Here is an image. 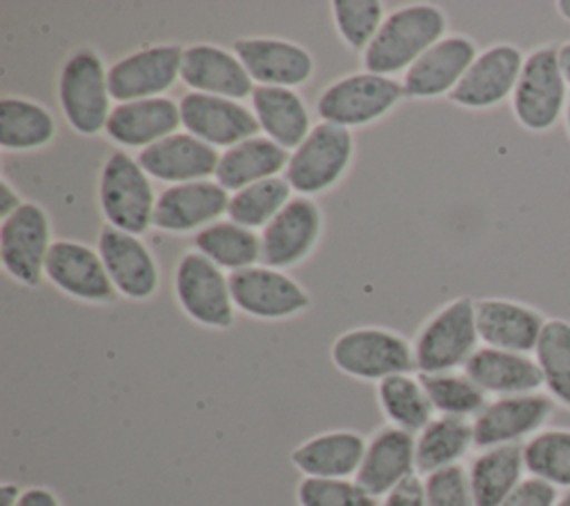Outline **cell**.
I'll list each match as a JSON object with an SVG mask.
<instances>
[{
	"mask_svg": "<svg viewBox=\"0 0 570 506\" xmlns=\"http://www.w3.org/2000/svg\"><path fill=\"white\" fill-rule=\"evenodd\" d=\"M289 160V152L267 136H252L220 152L214 178L227 189L238 192L247 185L281 176Z\"/></svg>",
	"mask_w": 570,
	"mask_h": 506,
	"instance_id": "obj_30",
	"label": "cell"
},
{
	"mask_svg": "<svg viewBox=\"0 0 570 506\" xmlns=\"http://www.w3.org/2000/svg\"><path fill=\"white\" fill-rule=\"evenodd\" d=\"M332 363L347 377L383 381L416 370L412 343L394 330L363 325L338 334L330 348Z\"/></svg>",
	"mask_w": 570,
	"mask_h": 506,
	"instance_id": "obj_6",
	"label": "cell"
},
{
	"mask_svg": "<svg viewBox=\"0 0 570 506\" xmlns=\"http://www.w3.org/2000/svg\"><path fill=\"white\" fill-rule=\"evenodd\" d=\"M376 399L390 426L405 432H421L434 419V408L425 395V388L412 372L392 374L379 381Z\"/></svg>",
	"mask_w": 570,
	"mask_h": 506,
	"instance_id": "obj_35",
	"label": "cell"
},
{
	"mask_svg": "<svg viewBox=\"0 0 570 506\" xmlns=\"http://www.w3.org/2000/svg\"><path fill=\"white\" fill-rule=\"evenodd\" d=\"M332 18L341 40L354 51H365L383 25L385 11L379 0H334Z\"/></svg>",
	"mask_w": 570,
	"mask_h": 506,
	"instance_id": "obj_40",
	"label": "cell"
},
{
	"mask_svg": "<svg viewBox=\"0 0 570 506\" xmlns=\"http://www.w3.org/2000/svg\"><path fill=\"white\" fill-rule=\"evenodd\" d=\"M479 339L488 348L523 352L537 348L546 319L539 310L510 299H481L474 303Z\"/></svg>",
	"mask_w": 570,
	"mask_h": 506,
	"instance_id": "obj_26",
	"label": "cell"
},
{
	"mask_svg": "<svg viewBox=\"0 0 570 506\" xmlns=\"http://www.w3.org/2000/svg\"><path fill=\"white\" fill-rule=\"evenodd\" d=\"M566 87L557 47L546 45L528 53L512 94L517 120L530 132L550 129L568 107Z\"/></svg>",
	"mask_w": 570,
	"mask_h": 506,
	"instance_id": "obj_9",
	"label": "cell"
},
{
	"mask_svg": "<svg viewBox=\"0 0 570 506\" xmlns=\"http://www.w3.org/2000/svg\"><path fill=\"white\" fill-rule=\"evenodd\" d=\"M178 107L185 132L214 149H229L245 138L258 136L261 132L252 107L243 105L240 100L187 91L178 100Z\"/></svg>",
	"mask_w": 570,
	"mask_h": 506,
	"instance_id": "obj_13",
	"label": "cell"
},
{
	"mask_svg": "<svg viewBox=\"0 0 570 506\" xmlns=\"http://www.w3.org/2000/svg\"><path fill=\"white\" fill-rule=\"evenodd\" d=\"M476 56V45L468 36L441 38L403 74V94L416 100L450 96Z\"/></svg>",
	"mask_w": 570,
	"mask_h": 506,
	"instance_id": "obj_21",
	"label": "cell"
},
{
	"mask_svg": "<svg viewBox=\"0 0 570 506\" xmlns=\"http://www.w3.org/2000/svg\"><path fill=\"white\" fill-rule=\"evenodd\" d=\"M174 296L180 310L198 325L227 330L234 325L229 276L200 252H185L174 270Z\"/></svg>",
	"mask_w": 570,
	"mask_h": 506,
	"instance_id": "obj_7",
	"label": "cell"
},
{
	"mask_svg": "<svg viewBox=\"0 0 570 506\" xmlns=\"http://www.w3.org/2000/svg\"><path fill=\"white\" fill-rule=\"evenodd\" d=\"M566 125H568V132H570V100H568V107H566Z\"/></svg>",
	"mask_w": 570,
	"mask_h": 506,
	"instance_id": "obj_51",
	"label": "cell"
},
{
	"mask_svg": "<svg viewBox=\"0 0 570 506\" xmlns=\"http://www.w3.org/2000/svg\"><path fill=\"white\" fill-rule=\"evenodd\" d=\"M559 502V490L546 479L525 477L505 497L501 506H554Z\"/></svg>",
	"mask_w": 570,
	"mask_h": 506,
	"instance_id": "obj_43",
	"label": "cell"
},
{
	"mask_svg": "<svg viewBox=\"0 0 570 506\" xmlns=\"http://www.w3.org/2000/svg\"><path fill=\"white\" fill-rule=\"evenodd\" d=\"M136 158L149 178L180 185L212 178L216 174L220 154L200 138L187 132H176L142 149Z\"/></svg>",
	"mask_w": 570,
	"mask_h": 506,
	"instance_id": "obj_23",
	"label": "cell"
},
{
	"mask_svg": "<svg viewBox=\"0 0 570 506\" xmlns=\"http://www.w3.org/2000/svg\"><path fill=\"white\" fill-rule=\"evenodd\" d=\"M472 446L474 432L468 419L439 415L414 437L416 473L428 477L436 470L456 466Z\"/></svg>",
	"mask_w": 570,
	"mask_h": 506,
	"instance_id": "obj_32",
	"label": "cell"
},
{
	"mask_svg": "<svg viewBox=\"0 0 570 506\" xmlns=\"http://www.w3.org/2000/svg\"><path fill=\"white\" fill-rule=\"evenodd\" d=\"M523 470L525 464L521 444L481 450L468 468L474 506H501L523 479Z\"/></svg>",
	"mask_w": 570,
	"mask_h": 506,
	"instance_id": "obj_31",
	"label": "cell"
},
{
	"mask_svg": "<svg viewBox=\"0 0 570 506\" xmlns=\"http://www.w3.org/2000/svg\"><path fill=\"white\" fill-rule=\"evenodd\" d=\"M236 310L263 321L289 319L309 308V292L287 272L269 265H252L229 274Z\"/></svg>",
	"mask_w": 570,
	"mask_h": 506,
	"instance_id": "obj_11",
	"label": "cell"
},
{
	"mask_svg": "<svg viewBox=\"0 0 570 506\" xmlns=\"http://www.w3.org/2000/svg\"><path fill=\"white\" fill-rule=\"evenodd\" d=\"M557 53H559V67H561L563 80H566V85L570 87V42L561 45V47L557 49Z\"/></svg>",
	"mask_w": 570,
	"mask_h": 506,
	"instance_id": "obj_48",
	"label": "cell"
},
{
	"mask_svg": "<svg viewBox=\"0 0 570 506\" xmlns=\"http://www.w3.org/2000/svg\"><path fill=\"white\" fill-rule=\"evenodd\" d=\"M56 136L53 114L38 100L4 96L0 100V145L9 152H33Z\"/></svg>",
	"mask_w": 570,
	"mask_h": 506,
	"instance_id": "obj_33",
	"label": "cell"
},
{
	"mask_svg": "<svg viewBox=\"0 0 570 506\" xmlns=\"http://www.w3.org/2000/svg\"><path fill=\"white\" fill-rule=\"evenodd\" d=\"M428 506H474L468 470L456 464L425 477Z\"/></svg>",
	"mask_w": 570,
	"mask_h": 506,
	"instance_id": "obj_42",
	"label": "cell"
},
{
	"mask_svg": "<svg viewBox=\"0 0 570 506\" xmlns=\"http://www.w3.org/2000/svg\"><path fill=\"white\" fill-rule=\"evenodd\" d=\"M403 96V85L399 80L361 71L327 85L318 96L316 111L321 120L352 129L383 118Z\"/></svg>",
	"mask_w": 570,
	"mask_h": 506,
	"instance_id": "obj_8",
	"label": "cell"
},
{
	"mask_svg": "<svg viewBox=\"0 0 570 506\" xmlns=\"http://www.w3.org/2000/svg\"><path fill=\"white\" fill-rule=\"evenodd\" d=\"M109 69L94 47L71 51L58 74V103L69 127L80 136L105 132L111 114Z\"/></svg>",
	"mask_w": 570,
	"mask_h": 506,
	"instance_id": "obj_2",
	"label": "cell"
},
{
	"mask_svg": "<svg viewBox=\"0 0 570 506\" xmlns=\"http://www.w3.org/2000/svg\"><path fill=\"white\" fill-rule=\"evenodd\" d=\"M354 156L352 129L334 123H316L305 140L289 152L283 172L292 192L298 196H314L332 189L347 172Z\"/></svg>",
	"mask_w": 570,
	"mask_h": 506,
	"instance_id": "obj_5",
	"label": "cell"
},
{
	"mask_svg": "<svg viewBox=\"0 0 570 506\" xmlns=\"http://www.w3.org/2000/svg\"><path fill=\"white\" fill-rule=\"evenodd\" d=\"M543 386L566 408H570V321H546L534 348Z\"/></svg>",
	"mask_w": 570,
	"mask_h": 506,
	"instance_id": "obj_36",
	"label": "cell"
},
{
	"mask_svg": "<svg viewBox=\"0 0 570 506\" xmlns=\"http://www.w3.org/2000/svg\"><path fill=\"white\" fill-rule=\"evenodd\" d=\"M107 274L118 294L131 301L151 299L160 283V270L151 250L140 236L102 225L98 247Z\"/></svg>",
	"mask_w": 570,
	"mask_h": 506,
	"instance_id": "obj_17",
	"label": "cell"
},
{
	"mask_svg": "<svg viewBox=\"0 0 570 506\" xmlns=\"http://www.w3.org/2000/svg\"><path fill=\"white\" fill-rule=\"evenodd\" d=\"M445 13L434 4H407L385 16L379 33L363 51V67L370 74H405L430 47L445 38Z\"/></svg>",
	"mask_w": 570,
	"mask_h": 506,
	"instance_id": "obj_1",
	"label": "cell"
},
{
	"mask_svg": "<svg viewBox=\"0 0 570 506\" xmlns=\"http://www.w3.org/2000/svg\"><path fill=\"white\" fill-rule=\"evenodd\" d=\"M22 488H18L16 484H2L0 486V506H16L20 499Z\"/></svg>",
	"mask_w": 570,
	"mask_h": 506,
	"instance_id": "obj_47",
	"label": "cell"
},
{
	"mask_svg": "<svg viewBox=\"0 0 570 506\" xmlns=\"http://www.w3.org/2000/svg\"><path fill=\"white\" fill-rule=\"evenodd\" d=\"M414 473H416L414 435L387 424L367 439V446L354 479L372 497L379 499Z\"/></svg>",
	"mask_w": 570,
	"mask_h": 506,
	"instance_id": "obj_24",
	"label": "cell"
},
{
	"mask_svg": "<svg viewBox=\"0 0 570 506\" xmlns=\"http://www.w3.org/2000/svg\"><path fill=\"white\" fill-rule=\"evenodd\" d=\"M367 439L356 430H327L298 444L289 459L305 477H352L356 475Z\"/></svg>",
	"mask_w": 570,
	"mask_h": 506,
	"instance_id": "obj_28",
	"label": "cell"
},
{
	"mask_svg": "<svg viewBox=\"0 0 570 506\" xmlns=\"http://www.w3.org/2000/svg\"><path fill=\"white\" fill-rule=\"evenodd\" d=\"M194 250L209 259L220 270L232 274L245 267L256 265L263 259L261 234L234 221H216L194 236Z\"/></svg>",
	"mask_w": 570,
	"mask_h": 506,
	"instance_id": "obj_34",
	"label": "cell"
},
{
	"mask_svg": "<svg viewBox=\"0 0 570 506\" xmlns=\"http://www.w3.org/2000/svg\"><path fill=\"white\" fill-rule=\"evenodd\" d=\"M180 107L176 100L145 98L118 103L107 120L105 134L122 149H147L158 140L171 136L180 127Z\"/></svg>",
	"mask_w": 570,
	"mask_h": 506,
	"instance_id": "obj_25",
	"label": "cell"
},
{
	"mask_svg": "<svg viewBox=\"0 0 570 506\" xmlns=\"http://www.w3.org/2000/svg\"><path fill=\"white\" fill-rule=\"evenodd\" d=\"M183 47L174 42L140 47L109 67V91L118 103L160 98L178 78Z\"/></svg>",
	"mask_w": 570,
	"mask_h": 506,
	"instance_id": "obj_12",
	"label": "cell"
},
{
	"mask_svg": "<svg viewBox=\"0 0 570 506\" xmlns=\"http://www.w3.org/2000/svg\"><path fill=\"white\" fill-rule=\"evenodd\" d=\"M45 279L67 296L87 303H109L118 294L100 252L82 241H53L45 263Z\"/></svg>",
	"mask_w": 570,
	"mask_h": 506,
	"instance_id": "obj_15",
	"label": "cell"
},
{
	"mask_svg": "<svg viewBox=\"0 0 570 506\" xmlns=\"http://www.w3.org/2000/svg\"><path fill=\"white\" fill-rule=\"evenodd\" d=\"M557 9H559L561 18L570 20V0H561V2H557Z\"/></svg>",
	"mask_w": 570,
	"mask_h": 506,
	"instance_id": "obj_49",
	"label": "cell"
},
{
	"mask_svg": "<svg viewBox=\"0 0 570 506\" xmlns=\"http://www.w3.org/2000/svg\"><path fill=\"white\" fill-rule=\"evenodd\" d=\"M292 198V187L285 176H274L254 185H247L229 194L227 216L229 221L249 230H263Z\"/></svg>",
	"mask_w": 570,
	"mask_h": 506,
	"instance_id": "obj_37",
	"label": "cell"
},
{
	"mask_svg": "<svg viewBox=\"0 0 570 506\" xmlns=\"http://www.w3.org/2000/svg\"><path fill=\"white\" fill-rule=\"evenodd\" d=\"M180 80L196 94L232 100L249 98L256 87L234 51L209 42L185 47Z\"/></svg>",
	"mask_w": 570,
	"mask_h": 506,
	"instance_id": "obj_22",
	"label": "cell"
},
{
	"mask_svg": "<svg viewBox=\"0 0 570 506\" xmlns=\"http://www.w3.org/2000/svg\"><path fill=\"white\" fill-rule=\"evenodd\" d=\"M298 506H379L356 479L303 477L296 486Z\"/></svg>",
	"mask_w": 570,
	"mask_h": 506,
	"instance_id": "obj_41",
	"label": "cell"
},
{
	"mask_svg": "<svg viewBox=\"0 0 570 506\" xmlns=\"http://www.w3.org/2000/svg\"><path fill=\"white\" fill-rule=\"evenodd\" d=\"M22 203H24V201L20 198L18 189H16L7 178H2V181H0V218L11 216Z\"/></svg>",
	"mask_w": 570,
	"mask_h": 506,
	"instance_id": "obj_46",
	"label": "cell"
},
{
	"mask_svg": "<svg viewBox=\"0 0 570 506\" xmlns=\"http://www.w3.org/2000/svg\"><path fill=\"white\" fill-rule=\"evenodd\" d=\"M552 399L539 392L499 397L483 406V410L472 421L474 446L494 448L505 444H519L537 430L552 415Z\"/></svg>",
	"mask_w": 570,
	"mask_h": 506,
	"instance_id": "obj_19",
	"label": "cell"
},
{
	"mask_svg": "<svg viewBox=\"0 0 570 506\" xmlns=\"http://www.w3.org/2000/svg\"><path fill=\"white\" fill-rule=\"evenodd\" d=\"M321 230V207L309 196H292L261 232V261L276 270L301 263L316 247Z\"/></svg>",
	"mask_w": 570,
	"mask_h": 506,
	"instance_id": "obj_14",
	"label": "cell"
},
{
	"mask_svg": "<svg viewBox=\"0 0 570 506\" xmlns=\"http://www.w3.org/2000/svg\"><path fill=\"white\" fill-rule=\"evenodd\" d=\"M51 221L42 205L24 201L0 225V261L4 272L27 288L45 279V263L51 252Z\"/></svg>",
	"mask_w": 570,
	"mask_h": 506,
	"instance_id": "obj_10",
	"label": "cell"
},
{
	"mask_svg": "<svg viewBox=\"0 0 570 506\" xmlns=\"http://www.w3.org/2000/svg\"><path fill=\"white\" fill-rule=\"evenodd\" d=\"M419 379L434 412H441L445 417H476L488 403L485 392L465 372H434L419 374Z\"/></svg>",
	"mask_w": 570,
	"mask_h": 506,
	"instance_id": "obj_39",
	"label": "cell"
},
{
	"mask_svg": "<svg viewBox=\"0 0 570 506\" xmlns=\"http://www.w3.org/2000/svg\"><path fill=\"white\" fill-rule=\"evenodd\" d=\"M16 506H62L58 495L47 486H29L20 493Z\"/></svg>",
	"mask_w": 570,
	"mask_h": 506,
	"instance_id": "obj_45",
	"label": "cell"
},
{
	"mask_svg": "<svg viewBox=\"0 0 570 506\" xmlns=\"http://www.w3.org/2000/svg\"><path fill=\"white\" fill-rule=\"evenodd\" d=\"M554 506H570V490H568V493H563Z\"/></svg>",
	"mask_w": 570,
	"mask_h": 506,
	"instance_id": "obj_50",
	"label": "cell"
},
{
	"mask_svg": "<svg viewBox=\"0 0 570 506\" xmlns=\"http://www.w3.org/2000/svg\"><path fill=\"white\" fill-rule=\"evenodd\" d=\"M463 372L488 395L512 397V395H530L543 386V377L537 359H530L523 352L497 350V348H479Z\"/></svg>",
	"mask_w": 570,
	"mask_h": 506,
	"instance_id": "obj_27",
	"label": "cell"
},
{
	"mask_svg": "<svg viewBox=\"0 0 570 506\" xmlns=\"http://www.w3.org/2000/svg\"><path fill=\"white\" fill-rule=\"evenodd\" d=\"M229 192L216 181H194L169 185L158 194L154 210V227L169 234L200 232L227 214Z\"/></svg>",
	"mask_w": 570,
	"mask_h": 506,
	"instance_id": "obj_18",
	"label": "cell"
},
{
	"mask_svg": "<svg viewBox=\"0 0 570 506\" xmlns=\"http://www.w3.org/2000/svg\"><path fill=\"white\" fill-rule=\"evenodd\" d=\"M379 506H428L425 497V479L419 473L410 475L401 484H396L387 495H383Z\"/></svg>",
	"mask_w": 570,
	"mask_h": 506,
	"instance_id": "obj_44",
	"label": "cell"
},
{
	"mask_svg": "<svg viewBox=\"0 0 570 506\" xmlns=\"http://www.w3.org/2000/svg\"><path fill=\"white\" fill-rule=\"evenodd\" d=\"M470 296H459L439 308L416 332L412 341L414 366L419 374L452 372L465 366L479 350L476 310Z\"/></svg>",
	"mask_w": 570,
	"mask_h": 506,
	"instance_id": "obj_4",
	"label": "cell"
},
{
	"mask_svg": "<svg viewBox=\"0 0 570 506\" xmlns=\"http://www.w3.org/2000/svg\"><path fill=\"white\" fill-rule=\"evenodd\" d=\"M158 194L138 158L116 149L102 163L98 176V205L105 225L129 234H145L154 225Z\"/></svg>",
	"mask_w": 570,
	"mask_h": 506,
	"instance_id": "obj_3",
	"label": "cell"
},
{
	"mask_svg": "<svg viewBox=\"0 0 570 506\" xmlns=\"http://www.w3.org/2000/svg\"><path fill=\"white\" fill-rule=\"evenodd\" d=\"M523 62L525 58L514 45L501 42L488 47L468 67L450 100L468 109H488L503 103L514 94Z\"/></svg>",
	"mask_w": 570,
	"mask_h": 506,
	"instance_id": "obj_16",
	"label": "cell"
},
{
	"mask_svg": "<svg viewBox=\"0 0 570 506\" xmlns=\"http://www.w3.org/2000/svg\"><path fill=\"white\" fill-rule=\"evenodd\" d=\"M523 464L532 477L570 490V428L539 430L523 444Z\"/></svg>",
	"mask_w": 570,
	"mask_h": 506,
	"instance_id": "obj_38",
	"label": "cell"
},
{
	"mask_svg": "<svg viewBox=\"0 0 570 506\" xmlns=\"http://www.w3.org/2000/svg\"><path fill=\"white\" fill-rule=\"evenodd\" d=\"M249 98L261 132L287 152L296 149L314 127L303 98L289 87L256 85Z\"/></svg>",
	"mask_w": 570,
	"mask_h": 506,
	"instance_id": "obj_29",
	"label": "cell"
},
{
	"mask_svg": "<svg viewBox=\"0 0 570 506\" xmlns=\"http://www.w3.org/2000/svg\"><path fill=\"white\" fill-rule=\"evenodd\" d=\"M254 85L298 87L314 74V56L298 42L283 38H238L232 47Z\"/></svg>",
	"mask_w": 570,
	"mask_h": 506,
	"instance_id": "obj_20",
	"label": "cell"
}]
</instances>
